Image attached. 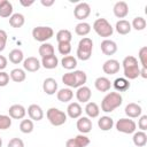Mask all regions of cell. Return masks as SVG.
Masks as SVG:
<instances>
[{
  "mask_svg": "<svg viewBox=\"0 0 147 147\" xmlns=\"http://www.w3.org/2000/svg\"><path fill=\"white\" fill-rule=\"evenodd\" d=\"M87 80V76L83 70H74L71 72H67L62 76V83L69 87L78 88L84 86Z\"/></svg>",
  "mask_w": 147,
  "mask_h": 147,
  "instance_id": "obj_1",
  "label": "cell"
},
{
  "mask_svg": "<svg viewBox=\"0 0 147 147\" xmlns=\"http://www.w3.org/2000/svg\"><path fill=\"white\" fill-rule=\"evenodd\" d=\"M123 70H124V78H126L127 80H132L139 77L140 75V67L138 64V60L132 56V55H127L126 57H124L123 62Z\"/></svg>",
  "mask_w": 147,
  "mask_h": 147,
  "instance_id": "obj_2",
  "label": "cell"
},
{
  "mask_svg": "<svg viewBox=\"0 0 147 147\" xmlns=\"http://www.w3.org/2000/svg\"><path fill=\"white\" fill-rule=\"evenodd\" d=\"M123 102V98L118 92H109L101 101V110L105 113H111L118 108Z\"/></svg>",
  "mask_w": 147,
  "mask_h": 147,
  "instance_id": "obj_3",
  "label": "cell"
},
{
  "mask_svg": "<svg viewBox=\"0 0 147 147\" xmlns=\"http://www.w3.org/2000/svg\"><path fill=\"white\" fill-rule=\"evenodd\" d=\"M92 51H93V41L88 37H84L79 40L78 46H77V57L82 61H87L92 56Z\"/></svg>",
  "mask_w": 147,
  "mask_h": 147,
  "instance_id": "obj_4",
  "label": "cell"
},
{
  "mask_svg": "<svg viewBox=\"0 0 147 147\" xmlns=\"http://www.w3.org/2000/svg\"><path fill=\"white\" fill-rule=\"evenodd\" d=\"M93 30L96 32L98 36L103 37V38H108L113 34L114 32V28L111 26V24L106 20V18H98L94 21L93 23Z\"/></svg>",
  "mask_w": 147,
  "mask_h": 147,
  "instance_id": "obj_5",
  "label": "cell"
},
{
  "mask_svg": "<svg viewBox=\"0 0 147 147\" xmlns=\"http://www.w3.org/2000/svg\"><path fill=\"white\" fill-rule=\"evenodd\" d=\"M47 119L49 121V123L54 126H61L67 122V114L57 108H49L46 113Z\"/></svg>",
  "mask_w": 147,
  "mask_h": 147,
  "instance_id": "obj_6",
  "label": "cell"
},
{
  "mask_svg": "<svg viewBox=\"0 0 147 147\" xmlns=\"http://www.w3.org/2000/svg\"><path fill=\"white\" fill-rule=\"evenodd\" d=\"M53 36H54V31L51 26H36L32 30L33 39L40 42H46Z\"/></svg>",
  "mask_w": 147,
  "mask_h": 147,
  "instance_id": "obj_7",
  "label": "cell"
},
{
  "mask_svg": "<svg viewBox=\"0 0 147 147\" xmlns=\"http://www.w3.org/2000/svg\"><path fill=\"white\" fill-rule=\"evenodd\" d=\"M116 129L118 132L125 133V134H130V133H134L136 129H137V124L133 119L131 118H119L116 124H115Z\"/></svg>",
  "mask_w": 147,
  "mask_h": 147,
  "instance_id": "obj_8",
  "label": "cell"
},
{
  "mask_svg": "<svg viewBox=\"0 0 147 147\" xmlns=\"http://www.w3.org/2000/svg\"><path fill=\"white\" fill-rule=\"evenodd\" d=\"M90 14H91V7L87 2H79L74 9V16L79 21L87 18Z\"/></svg>",
  "mask_w": 147,
  "mask_h": 147,
  "instance_id": "obj_9",
  "label": "cell"
},
{
  "mask_svg": "<svg viewBox=\"0 0 147 147\" xmlns=\"http://www.w3.org/2000/svg\"><path fill=\"white\" fill-rule=\"evenodd\" d=\"M90 144L88 137L85 134H78L75 138H70L65 142V147H86Z\"/></svg>",
  "mask_w": 147,
  "mask_h": 147,
  "instance_id": "obj_10",
  "label": "cell"
},
{
  "mask_svg": "<svg viewBox=\"0 0 147 147\" xmlns=\"http://www.w3.org/2000/svg\"><path fill=\"white\" fill-rule=\"evenodd\" d=\"M119 68H121V64L115 59H109V60H107L102 64V70L107 75H115V74H117L119 71Z\"/></svg>",
  "mask_w": 147,
  "mask_h": 147,
  "instance_id": "obj_11",
  "label": "cell"
},
{
  "mask_svg": "<svg viewBox=\"0 0 147 147\" xmlns=\"http://www.w3.org/2000/svg\"><path fill=\"white\" fill-rule=\"evenodd\" d=\"M40 61L34 56H29L23 61V68L29 72H36L40 69Z\"/></svg>",
  "mask_w": 147,
  "mask_h": 147,
  "instance_id": "obj_12",
  "label": "cell"
},
{
  "mask_svg": "<svg viewBox=\"0 0 147 147\" xmlns=\"http://www.w3.org/2000/svg\"><path fill=\"white\" fill-rule=\"evenodd\" d=\"M76 126L82 134H86V133L91 132V130H92V121L87 116H80L77 119Z\"/></svg>",
  "mask_w": 147,
  "mask_h": 147,
  "instance_id": "obj_13",
  "label": "cell"
},
{
  "mask_svg": "<svg viewBox=\"0 0 147 147\" xmlns=\"http://www.w3.org/2000/svg\"><path fill=\"white\" fill-rule=\"evenodd\" d=\"M9 117L14 119H23L26 115V109L22 105H13L8 109Z\"/></svg>",
  "mask_w": 147,
  "mask_h": 147,
  "instance_id": "obj_14",
  "label": "cell"
},
{
  "mask_svg": "<svg viewBox=\"0 0 147 147\" xmlns=\"http://www.w3.org/2000/svg\"><path fill=\"white\" fill-rule=\"evenodd\" d=\"M113 11H114V15L117 18H124L129 14V6L125 1H117L114 5Z\"/></svg>",
  "mask_w": 147,
  "mask_h": 147,
  "instance_id": "obj_15",
  "label": "cell"
},
{
  "mask_svg": "<svg viewBox=\"0 0 147 147\" xmlns=\"http://www.w3.org/2000/svg\"><path fill=\"white\" fill-rule=\"evenodd\" d=\"M100 48H101V52L105 54V55H114L116 52H117V45L115 41L110 40V39H105L101 41V45H100Z\"/></svg>",
  "mask_w": 147,
  "mask_h": 147,
  "instance_id": "obj_16",
  "label": "cell"
},
{
  "mask_svg": "<svg viewBox=\"0 0 147 147\" xmlns=\"http://www.w3.org/2000/svg\"><path fill=\"white\" fill-rule=\"evenodd\" d=\"M142 113V108L141 106H139L138 103L134 102H130L129 105H126L125 107V114L129 118H137L140 117Z\"/></svg>",
  "mask_w": 147,
  "mask_h": 147,
  "instance_id": "obj_17",
  "label": "cell"
},
{
  "mask_svg": "<svg viewBox=\"0 0 147 147\" xmlns=\"http://www.w3.org/2000/svg\"><path fill=\"white\" fill-rule=\"evenodd\" d=\"M91 96H92V92L90 90V87L87 86H80L77 88V92H76V98L79 102H83V103H87L90 100H91Z\"/></svg>",
  "mask_w": 147,
  "mask_h": 147,
  "instance_id": "obj_18",
  "label": "cell"
},
{
  "mask_svg": "<svg viewBox=\"0 0 147 147\" xmlns=\"http://www.w3.org/2000/svg\"><path fill=\"white\" fill-rule=\"evenodd\" d=\"M28 115L32 121H41L44 117V111L40 106L33 103L28 107Z\"/></svg>",
  "mask_w": 147,
  "mask_h": 147,
  "instance_id": "obj_19",
  "label": "cell"
},
{
  "mask_svg": "<svg viewBox=\"0 0 147 147\" xmlns=\"http://www.w3.org/2000/svg\"><path fill=\"white\" fill-rule=\"evenodd\" d=\"M42 90L48 95L55 94L57 92V83H56V80L54 78H52V77L46 78L44 80V83H42Z\"/></svg>",
  "mask_w": 147,
  "mask_h": 147,
  "instance_id": "obj_20",
  "label": "cell"
},
{
  "mask_svg": "<svg viewBox=\"0 0 147 147\" xmlns=\"http://www.w3.org/2000/svg\"><path fill=\"white\" fill-rule=\"evenodd\" d=\"M82 114H83V109L78 102H71L67 107V115L72 119L79 118L82 116Z\"/></svg>",
  "mask_w": 147,
  "mask_h": 147,
  "instance_id": "obj_21",
  "label": "cell"
},
{
  "mask_svg": "<svg viewBox=\"0 0 147 147\" xmlns=\"http://www.w3.org/2000/svg\"><path fill=\"white\" fill-rule=\"evenodd\" d=\"M94 86L99 92H108L111 87V83L107 77H98L94 82Z\"/></svg>",
  "mask_w": 147,
  "mask_h": 147,
  "instance_id": "obj_22",
  "label": "cell"
},
{
  "mask_svg": "<svg viewBox=\"0 0 147 147\" xmlns=\"http://www.w3.org/2000/svg\"><path fill=\"white\" fill-rule=\"evenodd\" d=\"M24 23H25V18H24V15L21 13H15L9 17V25L11 28H15V29L22 28Z\"/></svg>",
  "mask_w": 147,
  "mask_h": 147,
  "instance_id": "obj_23",
  "label": "cell"
},
{
  "mask_svg": "<svg viewBox=\"0 0 147 147\" xmlns=\"http://www.w3.org/2000/svg\"><path fill=\"white\" fill-rule=\"evenodd\" d=\"M115 29L117 31V33L119 34H127L131 32V23L126 20H119L116 22V25H115Z\"/></svg>",
  "mask_w": 147,
  "mask_h": 147,
  "instance_id": "obj_24",
  "label": "cell"
},
{
  "mask_svg": "<svg viewBox=\"0 0 147 147\" xmlns=\"http://www.w3.org/2000/svg\"><path fill=\"white\" fill-rule=\"evenodd\" d=\"M85 113H86L88 118H95L100 114V108L95 102L88 101L86 103V106H85Z\"/></svg>",
  "mask_w": 147,
  "mask_h": 147,
  "instance_id": "obj_25",
  "label": "cell"
},
{
  "mask_svg": "<svg viewBox=\"0 0 147 147\" xmlns=\"http://www.w3.org/2000/svg\"><path fill=\"white\" fill-rule=\"evenodd\" d=\"M98 126L101 131H109L114 126V119L110 116H102L98 119Z\"/></svg>",
  "mask_w": 147,
  "mask_h": 147,
  "instance_id": "obj_26",
  "label": "cell"
},
{
  "mask_svg": "<svg viewBox=\"0 0 147 147\" xmlns=\"http://www.w3.org/2000/svg\"><path fill=\"white\" fill-rule=\"evenodd\" d=\"M113 86L117 92H125L130 88V82L124 77H119L114 80Z\"/></svg>",
  "mask_w": 147,
  "mask_h": 147,
  "instance_id": "obj_27",
  "label": "cell"
},
{
  "mask_svg": "<svg viewBox=\"0 0 147 147\" xmlns=\"http://www.w3.org/2000/svg\"><path fill=\"white\" fill-rule=\"evenodd\" d=\"M13 15V5L8 0H0V17H10Z\"/></svg>",
  "mask_w": 147,
  "mask_h": 147,
  "instance_id": "obj_28",
  "label": "cell"
},
{
  "mask_svg": "<svg viewBox=\"0 0 147 147\" xmlns=\"http://www.w3.org/2000/svg\"><path fill=\"white\" fill-rule=\"evenodd\" d=\"M9 77H10V79H11L13 82H15V83H22V82L25 80L26 74H25V70L20 69V68H15V69H13V70L10 71Z\"/></svg>",
  "mask_w": 147,
  "mask_h": 147,
  "instance_id": "obj_29",
  "label": "cell"
},
{
  "mask_svg": "<svg viewBox=\"0 0 147 147\" xmlns=\"http://www.w3.org/2000/svg\"><path fill=\"white\" fill-rule=\"evenodd\" d=\"M40 64L45 69H55L59 64V59L55 55H51V56H47V57H41Z\"/></svg>",
  "mask_w": 147,
  "mask_h": 147,
  "instance_id": "obj_30",
  "label": "cell"
},
{
  "mask_svg": "<svg viewBox=\"0 0 147 147\" xmlns=\"http://www.w3.org/2000/svg\"><path fill=\"white\" fill-rule=\"evenodd\" d=\"M56 98L61 102H69L74 98V92L70 88H61L56 92Z\"/></svg>",
  "mask_w": 147,
  "mask_h": 147,
  "instance_id": "obj_31",
  "label": "cell"
},
{
  "mask_svg": "<svg viewBox=\"0 0 147 147\" xmlns=\"http://www.w3.org/2000/svg\"><path fill=\"white\" fill-rule=\"evenodd\" d=\"M132 140H133V144H134L137 147H144V146H146V144H147V134L145 133V131L134 132Z\"/></svg>",
  "mask_w": 147,
  "mask_h": 147,
  "instance_id": "obj_32",
  "label": "cell"
},
{
  "mask_svg": "<svg viewBox=\"0 0 147 147\" xmlns=\"http://www.w3.org/2000/svg\"><path fill=\"white\" fill-rule=\"evenodd\" d=\"M38 53H39V55L41 57H47V56L54 55V46L52 44H49V42H42L39 46Z\"/></svg>",
  "mask_w": 147,
  "mask_h": 147,
  "instance_id": "obj_33",
  "label": "cell"
},
{
  "mask_svg": "<svg viewBox=\"0 0 147 147\" xmlns=\"http://www.w3.org/2000/svg\"><path fill=\"white\" fill-rule=\"evenodd\" d=\"M61 64L64 69L67 70H72L77 67V59L74 57L72 55H67L63 56V59L61 60Z\"/></svg>",
  "mask_w": 147,
  "mask_h": 147,
  "instance_id": "obj_34",
  "label": "cell"
},
{
  "mask_svg": "<svg viewBox=\"0 0 147 147\" xmlns=\"http://www.w3.org/2000/svg\"><path fill=\"white\" fill-rule=\"evenodd\" d=\"M75 32H76V34H78V36L84 38L85 36H87L91 32V25L87 22H80V23H78L76 25Z\"/></svg>",
  "mask_w": 147,
  "mask_h": 147,
  "instance_id": "obj_35",
  "label": "cell"
},
{
  "mask_svg": "<svg viewBox=\"0 0 147 147\" xmlns=\"http://www.w3.org/2000/svg\"><path fill=\"white\" fill-rule=\"evenodd\" d=\"M9 61L14 64H18L21 63L22 61H24V55H23V52L18 48H15L13 51L9 52Z\"/></svg>",
  "mask_w": 147,
  "mask_h": 147,
  "instance_id": "obj_36",
  "label": "cell"
},
{
  "mask_svg": "<svg viewBox=\"0 0 147 147\" xmlns=\"http://www.w3.org/2000/svg\"><path fill=\"white\" fill-rule=\"evenodd\" d=\"M71 39H72V34L67 29H62V30H60L56 33V41H57V44H61V42H70Z\"/></svg>",
  "mask_w": 147,
  "mask_h": 147,
  "instance_id": "obj_37",
  "label": "cell"
},
{
  "mask_svg": "<svg viewBox=\"0 0 147 147\" xmlns=\"http://www.w3.org/2000/svg\"><path fill=\"white\" fill-rule=\"evenodd\" d=\"M146 20L144 18V17H141V16H137V17H134L133 18V21H132V23H131V28H133L134 30H137V31H142L145 28H146Z\"/></svg>",
  "mask_w": 147,
  "mask_h": 147,
  "instance_id": "obj_38",
  "label": "cell"
},
{
  "mask_svg": "<svg viewBox=\"0 0 147 147\" xmlns=\"http://www.w3.org/2000/svg\"><path fill=\"white\" fill-rule=\"evenodd\" d=\"M33 122L32 119H22V122L20 123V130L22 133H31L33 131Z\"/></svg>",
  "mask_w": 147,
  "mask_h": 147,
  "instance_id": "obj_39",
  "label": "cell"
},
{
  "mask_svg": "<svg viewBox=\"0 0 147 147\" xmlns=\"http://www.w3.org/2000/svg\"><path fill=\"white\" fill-rule=\"evenodd\" d=\"M138 57L142 68L147 69V46H142L138 52Z\"/></svg>",
  "mask_w": 147,
  "mask_h": 147,
  "instance_id": "obj_40",
  "label": "cell"
},
{
  "mask_svg": "<svg viewBox=\"0 0 147 147\" xmlns=\"http://www.w3.org/2000/svg\"><path fill=\"white\" fill-rule=\"evenodd\" d=\"M11 126V118L7 115H0V130H7Z\"/></svg>",
  "mask_w": 147,
  "mask_h": 147,
  "instance_id": "obj_41",
  "label": "cell"
},
{
  "mask_svg": "<svg viewBox=\"0 0 147 147\" xmlns=\"http://www.w3.org/2000/svg\"><path fill=\"white\" fill-rule=\"evenodd\" d=\"M57 49H59V53L60 54L67 56L71 52V44L70 42H61V44H59Z\"/></svg>",
  "mask_w": 147,
  "mask_h": 147,
  "instance_id": "obj_42",
  "label": "cell"
},
{
  "mask_svg": "<svg viewBox=\"0 0 147 147\" xmlns=\"http://www.w3.org/2000/svg\"><path fill=\"white\" fill-rule=\"evenodd\" d=\"M7 147H24V142L20 138H11L9 140Z\"/></svg>",
  "mask_w": 147,
  "mask_h": 147,
  "instance_id": "obj_43",
  "label": "cell"
},
{
  "mask_svg": "<svg viewBox=\"0 0 147 147\" xmlns=\"http://www.w3.org/2000/svg\"><path fill=\"white\" fill-rule=\"evenodd\" d=\"M138 127L140 131H146L147 130V115H141L138 121Z\"/></svg>",
  "mask_w": 147,
  "mask_h": 147,
  "instance_id": "obj_44",
  "label": "cell"
},
{
  "mask_svg": "<svg viewBox=\"0 0 147 147\" xmlns=\"http://www.w3.org/2000/svg\"><path fill=\"white\" fill-rule=\"evenodd\" d=\"M6 42H7V32L5 30L0 29V52H2L5 49Z\"/></svg>",
  "mask_w": 147,
  "mask_h": 147,
  "instance_id": "obj_45",
  "label": "cell"
},
{
  "mask_svg": "<svg viewBox=\"0 0 147 147\" xmlns=\"http://www.w3.org/2000/svg\"><path fill=\"white\" fill-rule=\"evenodd\" d=\"M9 75L5 71H0V87H3L6 85H8L9 83Z\"/></svg>",
  "mask_w": 147,
  "mask_h": 147,
  "instance_id": "obj_46",
  "label": "cell"
},
{
  "mask_svg": "<svg viewBox=\"0 0 147 147\" xmlns=\"http://www.w3.org/2000/svg\"><path fill=\"white\" fill-rule=\"evenodd\" d=\"M7 63H8L7 57L3 56V55H0V71H2L7 67Z\"/></svg>",
  "mask_w": 147,
  "mask_h": 147,
  "instance_id": "obj_47",
  "label": "cell"
},
{
  "mask_svg": "<svg viewBox=\"0 0 147 147\" xmlns=\"http://www.w3.org/2000/svg\"><path fill=\"white\" fill-rule=\"evenodd\" d=\"M40 2H41V5L45 6V7H51V6L54 5L55 1H54V0H41Z\"/></svg>",
  "mask_w": 147,
  "mask_h": 147,
  "instance_id": "obj_48",
  "label": "cell"
},
{
  "mask_svg": "<svg viewBox=\"0 0 147 147\" xmlns=\"http://www.w3.org/2000/svg\"><path fill=\"white\" fill-rule=\"evenodd\" d=\"M33 0H31V1H24V0H21L20 1V3L22 5V6H24V7H29V6H31V5H33Z\"/></svg>",
  "mask_w": 147,
  "mask_h": 147,
  "instance_id": "obj_49",
  "label": "cell"
},
{
  "mask_svg": "<svg viewBox=\"0 0 147 147\" xmlns=\"http://www.w3.org/2000/svg\"><path fill=\"white\" fill-rule=\"evenodd\" d=\"M139 76H141L142 78L146 79V78H147V69H146V68H141V69H140V75H139Z\"/></svg>",
  "mask_w": 147,
  "mask_h": 147,
  "instance_id": "obj_50",
  "label": "cell"
},
{
  "mask_svg": "<svg viewBox=\"0 0 147 147\" xmlns=\"http://www.w3.org/2000/svg\"><path fill=\"white\" fill-rule=\"evenodd\" d=\"M1 146H2V138L0 137V147H1Z\"/></svg>",
  "mask_w": 147,
  "mask_h": 147,
  "instance_id": "obj_51",
  "label": "cell"
}]
</instances>
